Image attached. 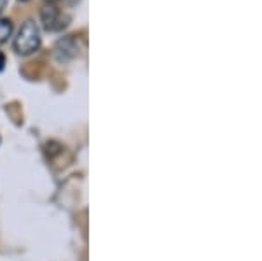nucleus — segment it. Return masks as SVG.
<instances>
[{
  "label": "nucleus",
  "mask_w": 262,
  "mask_h": 261,
  "mask_svg": "<svg viewBox=\"0 0 262 261\" xmlns=\"http://www.w3.org/2000/svg\"><path fill=\"white\" fill-rule=\"evenodd\" d=\"M40 48V30L37 27L35 21L27 19L23 23V27L19 28L18 37L14 39V49L16 53L23 54H32Z\"/></svg>",
  "instance_id": "1"
},
{
  "label": "nucleus",
  "mask_w": 262,
  "mask_h": 261,
  "mask_svg": "<svg viewBox=\"0 0 262 261\" xmlns=\"http://www.w3.org/2000/svg\"><path fill=\"white\" fill-rule=\"evenodd\" d=\"M40 19L48 32H60L69 25V21H70L69 14L61 12L56 6H53V4H46V6L42 7Z\"/></svg>",
  "instance_id": "2"
},
{
  "label": "nucleus",
  "mask_w": 262,
  "mask_h": 261,
  "mask_svg": "<svg viewBox=\"0 0 262 261\" xmlns=\"http://www.w3.org/2000/svg\"><path fill=\"white\" fill-rule=\"evenodd\" d=\"M77 53H79V46L74 37H63L54 46V56L60 62H69L72 58L77 56Z\"/></svg>",
  "instance_id": "3"
},
{
  "label": "nucleus",
  "mask_w": 262,
  "mask_h": 261,
  "mask_svg": "<svg viewBox=\"0 0 262 261\" xmlns=\"http://www.w3.org/2000/svg\"><path fill=\"white\" fill-rule=\"evenodd\" d=\"M12 33V21L7 18H0V44H4Z\"/></svg>",
  "instance_id": "4"
},
{
  "label": "nucleus",
  "mask_w": 262,
  "mask_h": 261,
  "mask_svg": "<svg viewBox=\"0 0 262 261\" xmlns=\"http://www.w3.org/2000/svg\"><path fill=\"white\" fill-rule=\"evenodd\" d=\"M4 65H6V56H4V53L0 51V72L4 70Z\"/></svg>",
  "instance_id": "5"
},
{
  "label": "nucleus",
  "mask_w": 262,
  "mask_h": 261,
  "mask_svg": "<svg viewBox=\"0 0 262 261\" xmlns=\"http://www.w3.org/2000/svg\"><path fill=\"white\" fill-rule=\"evenodd\" d=\"M7 6V0H0V12L4 11V7Z\"/></svg>",
  "instance_id": "6"
},
{
  "label": "nucleus",
  "mask_w": 262,
  "mask_h": 261,
  "mask_svg": "<svg viewBox=\"0 0 262 261\" xmlns=\"http://www.w3.org/2000/svg\"><path fill=\"white\" fill-rule=\"evenodd\" d=\"M46 2H48V4H53V6H56V4L60 2V0H46Z\"/></svg>",
  "instance_id": "7"
}]
</instances>
